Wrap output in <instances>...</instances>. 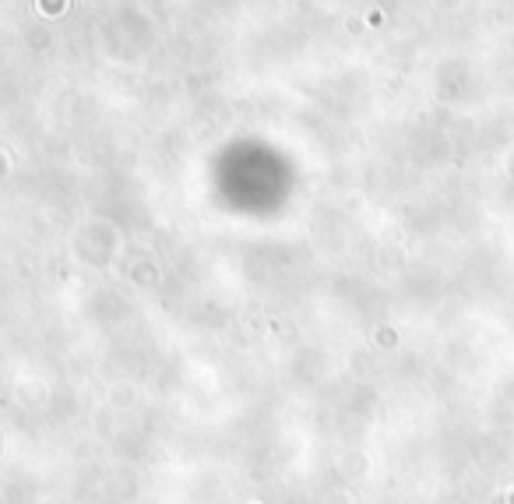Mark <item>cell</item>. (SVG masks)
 <instances>
[{
    "label": "cell",
    "instance_id": "6da1fadb",
    "mask_svg": "<svg viewBox=\"0 0 514 504\" xmlns=\"http://www.w3.org/2000/svg\"><path fill=\"white\" fill-rule=\"evenodd\" d=\"M64 7V0H42V11H60Z\"/></svg>",
    "mask_w": 514,
    "mask_h": 504
}]
</instances>
